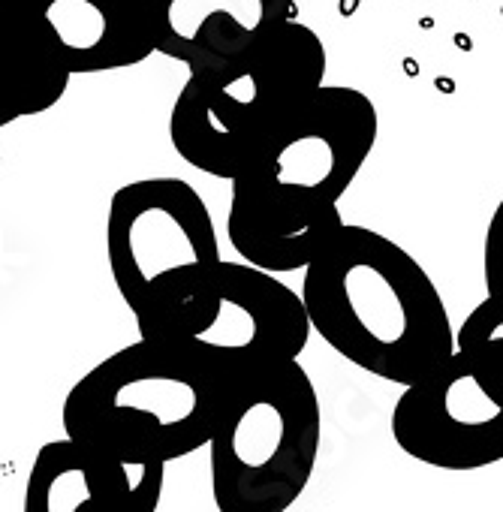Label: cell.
<instances>
[{
	"label": "cell",
	"mask_w": 503,
	"mask_h": 512,
	"mask_svg": "<svg viewBox=\"0 0 503 512\" xmlns=\"http://www.w3.org/2000/svg\"><path fill=\"white\" fill-rule=\"evenodd\" d=\"M311 332L356 368L410 386L455 350L437 284L383 232L341 223L305 266L299 293Z\"/></svg>",
	"instance_id": "1"
},
{
	"label": "cell",
	"mask_w": 503,
	"mask_h": 512,
	"mask_svg": "<svg viewBox=\"0 0 503 512\" xmlns=\"http://www.w3.org/2000/svg\"><path fill=\"white\" fill-rule=\"evenodd\" d=\"M229 380L166 341L139 338L64 398V437L118 461H178L214 431Z\"/></svg>",
	"instance_id": "2"
},
{
	"label": "cell",
	"mask_w": 503,
	"mask_h": 512,
	"mask_svg": "<svg viewBox=\"0 0 503 512\" xmlns=\"http://www.w3.org/2000/svg\"><path fill=\"white\" fill-rule=\"evenodd\" d=\"M326 67L329 55L317 31L293 19L254 52L190 70L169 115L172 148L187 166L232 181L326 85Z\"/></svg>",
	"instance_id": "3"
},
{
	"label": "cell",
	"mask_w": 503,
	"mask_h": 512,
	"mask_svg": "<svg viewBox=\"0 0 503 512\" xmlns=\"http://www.w3.org/2000/svg\"><path fill=\"white\" fill-rule=\"evenodd\" d=\"M320 437V398L299 359L229 380L205 443L217 512H287L314 476Z\"/></svg>",
	"instance_id": "4"
},
{
	"label": "cell",
	"mask_w": 503,
	"mask_h": 512,
	"mask_svg": "<svg viewBox=\"0 0 503 512\" xmlns=\"http://www.w3.org/2000/svg\"><path fill=\"white\" fill-rule=\"evenodd\" d=\"M106 260L139 338H154L220 263V241L199 190L181 178L118 187L106 214Z\"/></svg>",
	"instance_id": "5"
},
{
	"label": "cell",
	"mask_w": 503,
	"mask_h": 512,
	"mask_svg": "<svg viewBox=\"0 0 503 512\" xmlns=\"http://www.w3.org/2000/svg\"><path fill=\"white\" fill-rule=\"evenodd\" d=\"M398 449L419 464L467 473L503 461V311L479 302L452 356L404 386L389 419Z\"/></svg>",
	"instance_id": "6"
},
{
	"label": "cell",
	"mask_w": 503,
	"mask_h": 512,
	"mask_svg": "<svg viewBox=\"0 0 503 512\" xmlns=\"http://www.w3.org/2000/svg\"><path fill=\"white\" fill-rule=\"evenodd\" d=\"M181 347L226 380L293 362L311 341L296 290L247 263L220 260L202 290L148 338Z\"/></svg>",
	"instance_id": "7"
},
{
	"label": "cell",
	"mask_w": 503,
	"mask_h": 512,
	"mask_svg": "<svg viewBox=\"0 0 503 512\" xmlns=\"http://www.w3.org/2000/svg\"><path fill=\"white\" fill-rule=\"evenodd\" d=\"M380 115L368 94L320 85L254 154L232 190L287 205H338L368 163Z\"/></svg>",
	"instance_id": "8"
},
{
	"label": "cell",
	"mask_w": 503,
	"mask_h": 512,
	"mask_svg": "<svg viewBox=\"0 0 503 512\" xmlns=\"http://www.w3.org/2000/svg\"><path fill=\"white\" fill-rule=\"evenodd\" d=\"M166 464L118 461L67 437L40 446L22 512H157Z\"/></svg>",
	"instance_id": "9"
},
{
	"label": "cell",
	"mask_w": 503,
	"mask_h": 512,
	"mask_svg": "<svg viewBox=\"0 0 503 512\" xmlns=\"http://www.w3.org/2000/svg\"><path fill=\"white\" fill-rule=\"evenodd\" d=\"M16 4L70 79L127 70L154 55L145 0H16Z\"/></svg>",
	"instance_id": "10"
},
{
	"label": "cell",
	"mask_w": 503,
	"mask_h": 512,
	"mask_svg": "<svg viewBox=\"0 0 503 512\" xmlns=\"http://www.w3.org/2000/svg\"><path fill=\"white\" fill-rule=\"evenodd\" d=\"M151 43L187 70L260 49L296 19V0H145Z\"/></svg>",
	"instance_id": "11"
},
{
	"label": "cell",
	"mask_w": 503,
	"mask_h": 512,
	"mask_svg": "<svg viewBox=\"0 0 503 512\" xmlns=\"http://www.w3.org/2000/svg\"><path fill=\"white\" fill-rule=\"evenodd\" d=\"M341 223L338 205H287L232 190L226 238L260 272H305Z\"/></svg>",
	"instance_id": "12"
},
{
	"label": "cell",
	"mask_w": 503,
	"mask_h": 512,
	"mask_svg": "<svg viewBox=\"0 0 503 512\" xmlns=\"http://www.w3.org/2000/svg\"><path fill=\"white\" fill-rule=\"evenodd\" d=\"M70 76L34 34L16 0H0V127L55 109Z\"/></svg>",
	"instance_id": "13"
},
{
	"label": "cell",
	"mask_w": 503,
	"mask_h": 512,
	"mask_svg": "<svg viewBox=\"0 0 503 512\" xmlns=\"http://www.w3.org/2000/svg\"><path fill=\"white\" fill-rule=\"evenodd\" d=\"M500 278H503V208H497L485 241V281H488V299L494 302H500Z\"/></svg>",
	"instance_id": "14"
},
{
	"label": "cell",
	"mask_w": 503,
	"mask_h": 512,
	"mask_svg": "<svg viewBox=\"0 0 503 512\" xmlns=\"http://www.w3.org/2000/svg\"><path fill=\"white\" fill-rule=\"evenodd\" d=\"M0 163H4V157H0Z\"/></svg>",
	"instance_id": "15"
}]
</instances>
